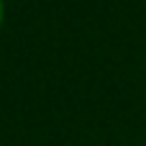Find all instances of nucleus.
<instances>
[{
	"label": "nucleus",
	"instance_id": "nucleus-1",
	"mask_svg": "<svg viewBox=\"0 0 146 146\" xmlns=\"http://www.w3.org/2000/svg\"><path fill=\"white\" fill-rule=\"evenodd\" d=\"M3 15H5V5H3V0H0V26H3Z\"/></svg>",
	"mask_w": 146,
	"mask_h": 146
}]
</instances>
